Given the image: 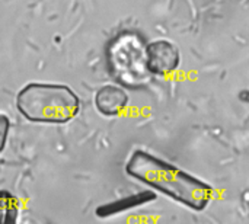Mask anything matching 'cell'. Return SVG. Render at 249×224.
Here are the masks:
<instances>
[{
  "label": "cell",
  "mask_w": 249,
  "mask_h": 224,
  "mask_svg": "<svg viewBox=\"0 0 249 224\" xmlns=\"http://www.w3.org/2000/svg\"><path fill=\"white\" fill-rule=\"evenodd\" d=\"M18 217V201L7 192L0 191V224H13Z\"/></svg>",
  "instance_id": "cell-6"
},
{
  "label": "cell",
  "mask_w": 249,
  "mask_h": 224,
  "mask_svg": "<svg viewBox=\"0 0 249 224\" xmlns=\"http://www.w3.org/2000/svg\"><path fill=\"white\" fill-rule=\"evenodd\" d=\"M248 96H249V92H248ZM247 101H248V102H249V98H248V99H247Z\"/></svg>",
  "instance_id": "cell-8"
},
{
  "label": "cell",
  "mask_w": 249,
  "mask_h": 224,
  "mask_svg": "<svg viewBox=\"0 0 249 224\" xmlns=\"http://www.w3.org/2000/svg\"><path fill=\"white\" fill-rule=\"evenodd\" d=\"M107 61L112 77L125 87H143L153 76L147 64V44L134 32H123L109 42Z\"/></svg>",
  "instance_id": "cell-3"
},
{
  "label": "cell",
  "mask_w": 249,
  "mask_h": 224,
  "mask_svg": "<svg viewBox=\"0 0 249 224\" xmlns=\"http://www.w3.org/2000/svg\"><path fill=\"white\" fill-rule=\"evenodd\" d=\"M9 128H10V122L9 118L3 114H0V153L3 152L4 146H6V140L9 136Z\"/></svg>",
  "instance_id": "cell-7"
},
{
  "label": "cell",
  "mask_w": 249,
  "mask_h": 224,
  "mask_svg": "<svg viewBox=\"0 0 249 224\" xmlns=\"http://www.w3.org/2000/svg\"><path fill=\"white\" fill-rule=\"evenodd\" d=\"M96 109L105 117H118L128 105V95L124 87L105 85L95 95Z\"/></svg>",
  "instance_id": "cell-5"
},
{
  "label": "cell",
  "mask_w": 249,
  "mask_h": 224,
  "mask_svg": "<svg viewBox=\"0 0 249 224\" xmlns=\"http://www.w3.org/2000/svg\"><path fill=\"white\" fill-rule=\"evenodd\" d=\"M19 112L32 122L66 124L80 109L77 95L67 86L51 83H29L16 98Z\"/></svg>",
  "instance_id": "cell-2"
},
{
  "label": "cell",
  "mask_w": 249,
  "mask_h": 224,
  "mask_svg": "<svg viewBox=\"0 0 249 224\" xmlns=\"http://www.w3.org/2000/svg\"><path fill=\"white\" fill-rule=\"evenodd\" d=\"M125 172L194 211L206 210L213 198V188L209 184L144 150L131 155Z\"/></svg>",
  "instance_id": "cell-1"
},
{
  "label": "cell",
  "mask_w": 249,
  "mask_h": 224,
  "mask_svg": "<svg viewBox=\"0 0 249 224\" xmlns=\"http://www.w3.org/2000/svg\"><path fill=\"white\" fill-rule=\"evenodd\" d=\"M147 64L153 76L174 74L181 66L178 47L168 39H156L147 44Z\"/></svg>",
  "instance_id": "cell-4"
}]
</instances>
